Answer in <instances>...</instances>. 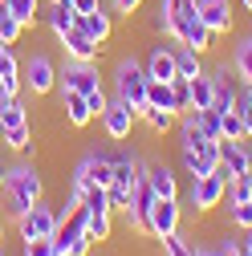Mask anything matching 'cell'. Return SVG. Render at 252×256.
Listing matches in <instances>:
<instances>
[{
	"label": "cell",
	"instance_id": "cell-8",
	"mask_svg": "<svg viewBox=\"0 0 252 256\" xmlns=\"http://www.w3.org/2000/svg\"><path fill=\"white\" fill-rule=\"evenodd\" d=\"M57 90H74V94H94L102 90V78H98V66L94 61H70L57 70Z\"/></svg>",
	"mask_w": 252,
	"mask_h": 256
},
{
	"label": "cell",
	"instance_id": "cell-49",
	"mask_svg": "<svg viewBox=\"0 0 252 256\" xmlns=\"http://www.w3.org/2000/svg\"><path fill=\"white\" fill-rule=\"evenodd\" d=\"M244 256H252V252H248V248H244Z\"/></svg>",
	"mask_w": 252,
	"mask_h": 256
},
{
	"label": "cell",
	"instance_id": "cell-15",
	"mask_svg": "<svg viewBox=\"0 0 252 256\" xmlns=\"http://www.w3.org/2000/svg\"><path fill=\"white\" fill-rule=\"evenodd\" d=\"M20 61H16V49L12 45H0V94L4 98H20Z\"/></svg>",
	"mask_w": 252,
	"mask_h": 256
},
{
	"label": "cell",
	"instance_id": "cell-21",
	"mask_svg": "<svg viewBox=\"0 0 252 256\" xmlns=\"http://www.w3.org/2000/svg\"><path fill=\"white\" fill-rule=\"evenodd\" d=\"M187 82H192V106H196V110H208V106L216 102V86H212V74L204 70V74L187 78Z\"/></svg>",
	"mask_w": 252,
	"mask_h": 256
},
{
	"label": "cell",
	"instance_id": "cell-5",
	"mask_svg": "<svg viewBox=\"0 0 252 256\" xmlns=\"http://www.w3.org/2000/svg\"><path fill=\"white\" fill-rule=\"evenodd\" d=\"M20 82H24V90L33 94V98L53 94V90H57V66H53V57H49V53H33V57L20 66Z\"/></svg>",
	"mask_w": 252,
	"mask_h": 256
},
{
	"label": "cell",
	"instance_id": "cell-32",
	"mask_svg": "<svg viewBox=\"0 0 252 256\" xmlns=\"http://www.w3.org/2000/svg\"><path fill=\"white\" fill-rule=\"evenodd\" d=\"M171 86H175V114H192V110H196V106H192V82H187V78H175Z\"/></svg>",
	"mask_w": 252,
	"mask_h": 256
},
{
	"label": "cell",
	"instance_id": "cell-12",
	"mask_svg": "<svg viewBox=\"0 0 252 256\" xmlns=\"http://www.w3.org/2000/svg\"><path fill=\"white\" fill-rule=\"evenodd\" d=\"M196 8H200V16H204V24L212 28V37H228V33H232L236 16H232V4H228V0H196Z\"/></svg>",
	"mask_w": 252,
	"mask_h": 256
},
{
	"label": "cell",
	"instance_id": "cell-7",
	"mask_svg": "<svg viewBox=\"0 0 252 256\" xmlns=\"http://www.w3.org/2000/svg\"><path fill=\"white\" fill-rule=\"evenodd\" d=\"M57 220H61V216H57L45 200H37L33 208H28L24 216H16L12 224H16V236H20V240H41V236H53V232H57Z\"/></svg>",
	"mask_w": 252,
	"mask_h": 256
},
{
	"label": "cell",
	"instance_id": "cell-17",
	"mask_svg": "<svg viewBox=\"0 0 252 256\" xmlns=\"http://www.w3.org/2000/svg\"><path fill=\"white\" fill-rule=\"evenodd\" d=\"M57 45H61V53H66L70 61H98V53H102V45H94L78 24H74V28H70V33L61 37Z\"/></svg>",
	"mask_w": 252,
	"mask_h": 256
},
{
	"label": "cell",
	"instance_id": "cell-18",
	"mask_svg": "<svg viewBox=\"0 0 252 256\" xmlns=\"http://www.w3.org/2000/svg\"><path fill=\"white\" fill-rule=\"evenodd\" d=\"M142 175H146L150 191L159 200H179V179H175V171L167 163H150V167H142Z\"/></svg>",
	"mask_w": 252,
	"mask_h": 256
},
{
	"label": "cell",
	"instance_id": "cell-24",
	"mask_svg": "<svg viewBox=\"0 0 252 256\" xmlns=\"http://www.w3.org/2000/svg\"><path fill=\"white\" fill-rule=\"evenodd\" d=\"M4 12H12L24 28H33L41 16V0H4Z\"/></svg>",
	"mask_w": 252,
	"mask_h": 256
},
{
	"label": "cell",
	"instance_id": "cell-48",
	"mask_svg": "<svg viewBox=\"0 0 252 256\" xmlns=\"http://www.w3.org/2000/svg\"><path fill=\"white\" fill-rule=\"evenodd\" d=\"M0 256H8V252H4V248H0Z\"/></svg>",
	"mask_w": 252,
	"mask_h": 256
},
{
	"label": "cell",
	"instance_id": "cell-11",
	"mask_svg": "<svg viewBox=\"0 0 252 256\" xmlns=\"http://www.w3.org/2000/svg\"><path fill=\"white\" fill-rule=\"evenodd\" d=\"M252 158H248V142H232V138H220V175H224L228 183L248 175Z\"/></svg>",
	"mask_w": 252,
	"mask_h": 256
},
{
	"label": "cell",
	"instance_id": "cell-34",
	"mask_svg": "<svg viewBox=\"0 0 252 256\" xmlns=\"http://www.w3.org/2000/svg\"><path fill=\"white\" fill-rule=\"evenodd\" d=\"M82 208H90V212H110V196H106V187H90L86 196H82Z\"/></svg>",
	"mask_w": 252,
	"mask_h": 256
},
{
	"label": "cell",
	"instance_id": "cell-16",
	"mask_svg": "<svg viewBox=\"0 0 252 256\" xmlns=\"http://www.w3.org/2000/svg\"><path fill=\"white\" fill-rule=\"evenodd\" d=\"M61 94V114H66V122L74 126V130H86V126L94 122V110L86 102V94H74V90H57Z\"/></svg>",
	"mask_w": 252,
	"mask_h": 256
},
{
	"label": "cell",
	"instance_id": "cell-29",
	"mask_svg": "<svg viewBox=\"0 0 252 256\" xmlns=\"http://www.w3.org/2000/svg\"><path fill=\"white\" fill-rule=\"evenodd\" d=\"M4 146L12 154H24L28 146H33V122L28 126H12V130H4Z\"/></svg>",
	"mask_w": 252,
	"mask_h": 256
},
{
	"label": "cell",
	"instance_id": "cell-31",
	"mask_svg": "<svg viewBox=\"0 0 252 256\" xmlns=\"http://www.w3.org/2000/svg\"><path fill=\"white\" fill-rule=\"evenodd\" d=\"M196 126H200L208 138H216V142L224 138V130H220V110H212V106L208 110H196Z\"/></svg>",
	"mask_w": 252,
	"mask_h": 256
},
{
	"label": "cell",
	"instance_id": "cell-39",
	"mask_svg": "<svg viewBox=\"0 0 252 256\" xmlns=\"http://www.w3.org/2000/svg\"><path fill=\"white\" fill-rule=\"evenodd\" d=\"M86 102H90V110H94V118H98V114L106 110V102H110V94H106V90H94V94H86Z\"/></svg>",
	"mask_w": 252,
	"mask_h": 256
},
{
	"label": "cell",
	"instance_id": "cell-14",
	"mask_svg": "<svg viewBox=\"0 0 252 256\" xmlns=\"http://www.w3.org/2000/svg\"><path fill=\"white\" fill-rule=\"evenodd\" d=\"M142 70H146V78H150V82H175V78H179V66H175V45H154Z\"/></svg>",
	"mask_w": 252,
	"mask_h": 256
},
{
	"label": "cell",
	"instance_id": "cell-37",
	"mask_svg": "<svg viewBox=\"0 0 252 256\" xmlns=\"http://www.w3.org/2000/svg\"><path fill=\"white\" fill-rule=\"evenodd\" d=\"M163 252H167V256H196L192 244H187L179 232H175V236H163Z\"/></svg>",
	"mask_w": 252,
	"mask_h": 256
},
{
	"label": "cell",
	"instance_id": "cell-50",
	"mask_svg": "<svg viewBox=\"0 0 252 256\" xmlns=\"http://www.w3.org/2000/svg\"><path fill=\"white\" fill-rule=\"evenodd\" d=\"M0 8H4V0H0Z\"/></svg>",
	"mask_w": 252,
	"mask_h": 256
},
{
	"label": "cell",
	"instance_id": "cell-1",
	"mask_svg": "<svg viewBox=\"0 0 252 256\" xmlns=\"http://www.w3.org/2000/svg\"><path fill=\"white\" fill-rule=\"evenodd\" d=\"M154 24L163 28L167 37H175L179 45L196 49V53H208L212 49V28L204 24L196 0H159V16H154Z\"/></svg>",
	"mask_w": 252,
	"mask_h": 256
},
{
	"label": "cell",
	"instance_id": "cell-51",
	"mask_svg": "<svg viewBox=\"0 0 252 256\" xmlns=\"http://www.w3.org/2000/svg\"><path fill=\"white\" fill-rule=\"evenodd\" d=\"M0 12H4V8H0Z\"/></svg>",
	"mask_w": 252,
	"mask_h": 256
},
{
	"label": "cell",
	"instance_id": "cell-27",
	"mask_svg": "<svg viewBox=\"0 0 252 256\" xmlns=\"http://www.w3.org/2000/svg\"><path fill=\"white\" fill-rule=\"evenodd\" d=\"M146 106L175 110V86H171V82H150V86H146Z\"/></svg>",
	"mask_w": 252,
	"mask_h": 256
},
{
	"label": "cell",
	"instance_id": "cell-9",
	"mask_svg": "<svg viewBox=\"0 0 252 256\" xmlns=\"http://www.w3.org/2000/svg\"><path fill=\"white\" fill-rule=\"evenodd\" d=\"M98 122H102V130H106V138H110V142H130L138 114H134L130 106H126V102L110 98V102H106V110L98 114Z\"/></svg>",
	"mask_w": 252,
	"mask_h": 256
},
{
	"label": "cell",
	"instance_id": "cell-44",
	"mask_svg": "<svg viewBox=\"0 0 252 256\" xmlns=\"http://www.w3.org/2000/svg\"><path fill=\"white\" fill-rule=\"evenodd\" d=\"M0 248H4V220H0Z\"/></svg>",
	"mask_w": 252,
	"mask_h": 256
},
{
	"label": "cell",
	"instance_id": "cell-10",
	"mask_svg": "<svg viewBox=\"0 0 252 256\" xmlns=\"http://www.w3.org/2000/svg\"><path fill=\"white\" fill-rule=\"evenodd\" d=\"M179 220H183L179 200H154V204L146 208V236H154V240L175 236V232H179Z\"/></svg>",
	"mask_w": 252,
	"mask_h": 256
},
{
	"label": "cell",
	"instance_id": "cell-26",
	"mask_svg": "<svg viewBox=\"0 0 252 256\" xmlns=\"http://www.w3.org/2000/svg\"><path fill=\"white\" fill-rule=\"evenodd\" d=\"M175 66H179V78H196V74H204V53L179 45L175 49Z\"/></svg>",
	"mask_w": 252,
	"mask_h": 256
},
{
	"label": "cell",
	"instance_id": "cell-25",
	"mask_svg": "<svg viewBox=\"0 0 252 256\" xmlns=\"http://www.w3.org/2000/svg\"><path fill=\"white\" fill-rule=\"evenodd\" d=\"M220 130H224V138H232V142H248V126H244L240 110H224L220 114Z\"/></svg>",
	"mask_w": 252,
	"mask_h": 256
},
{
	"label": "cell",
	"instance_id": "cell-33",
	"mask_svg": "<svg viewBox=\"0 0 252 256\" xmlns=\"http://www.w3.org/2000/svg\"><path fill=\"white\" fill-rule=\"evenodd\" d=\"M228 220L236 224L240 232L252 228V200H240V204H228Z\"/></svg>",
	"mask_w": 252,
	"mask_h": 256
},
{
	"label": "cell",
	"instance_id": "cell-3",
	"mask_svg": "<svg viewBox=\"0 0 252 256\" xmlns=\"http://www.w3.org/2000/svg\"><path fill=\"white\" fill-rule=\"evenodd\" d=\"M114 98L118 102H126L138 118H142V110H146V86H150V78H146V70L138 66L134 57H122L118 66H114Z\"/></svg>",
	"mask_w": 252,
	"mask_h": 256
},
{
	"label": "cell",
	"instance_id": "cell-19",
	"mask_svg": "<svg viewBox=\"0 0 252 256\" xmlns=\"http://www.w3.org/2000/svg\"><path fill=\"white\" fill-rule=\"evenodd\" d=\"M78 28L94 41V45H106L110 41V33H114V20H110V12L106 8H94V12H86V16H78Z\"/></svg>",
	"mask_w": 252,
	"mask_h": 256
},
{
	"label": "cell",
	"instance_id": "cell-22",
	"mask_svg": "<svg viewBox=\"0 0 252 256\" xmlns=\"http://www.w3.org/2000/svg\"><path fill=\"white\" fill-rule=\"evenodd\" d=\"M74 24H78V12H74L70 4H49V33H53L57 41L66 37Z\"/></svg>",
	"mask_w": 252,
	"mask_h": 256
},
{
	"label": "cell",
	"instance_id": "cell-6",
	"mask_svg": "<svg viewBox=\"0 0 252 256\" xmlns=\"http://www.w3.org/2000/svg\"><path fill=\"white\" fill-rule=\"evenodd\" d=\"M224 200H228V179L220 175V171L192 179V191H187V204H192L196 212H216V208L224 204Z\"/></svg>",
	"mask_w": 252,
	"mask_h": 256
},
{
	"label": "cell",
	"instance_id": "cell-43",
	"mask_svg": "<svg viewBox=\"0 0 252 256\" xmlns=\"http://www.w3.org/2000/svg\"><path fill=\"white\" fill-rule=\"evenodd\" d=\"M4 171H8V163H4V158H0V191H4Z\"/></svg>",
	"mask_w": 252,
	"mask_h": 256
},
{
	"label": "cell",
	"instance_id": "cell-36",
	"mask_svg": "<svg viewBox=\"0 0 252 256\" xmlns=\"http://www.w3.org/2000/svg\"><path fill=\"white\" fill-rule=\"evenodd\" d=\"M20 256H57L53 252V236H41V240H24V252Z\"/></svg>",
	"mask_w": 252,
	"mask_h": 256
},
{
	"label": "cell",
	"instance_id": "cell-46",
	"mask_svg": "<svg viewBox=\"0 0 252 256\" xmlns=\"http://www.w3.org/2000/svg\"><path fill=\"white\" fill-rule=\"evenodd\" d=\"M0 142H4V122H0Z\"/></svg>",
	"mask_w": 252,
	"mask_h": 256
},
{
	"label": "cell",
	"instance_id": "cell-40",
	"mask_svg": "<svg viewBox=\"0 0 252 256\" xmlns=\"http://www.w3.org/2000/svg\"><path fill=\"white\" fill-rule=\"evenodd\" d=\"M110 8L122 12V16H134V12L142 8V0H110Z\"/></svg>",
	"mask_w": 252,
	"mask_h": 256
},
{
	"label": "cell",
	"instance_id": "cell-13",
	"mask_svg": "<svg viewBox=\"0 0 252 256\" xmlns=\"http://www.w3.org/2000/svg\"><path fill=\"white\" fill-rule=\"evenodd\" d=\"M212 74V86H216V102H212V110H236V94H240V86L232 82L236 78V70H228V66H216V70H208Z\"/></svg>",
	"mask_w": 252,
	"mask_h": 256
},
{
	"label": "cell",
	"instance_id": "cell-47",
	"mask_svg": "<svg viewBox=\"0 0 252 256\" xmlns=\"http://www.w3.org/2000/svg\"><path fill=\"white\" fill-rule=\"evenodd\" d=\"M248 158H252V146H248ZM248 175H252V167H248Z\"/></svg>",
	"mask_w": 252,
	"mask_h": 256
},
{
	"label": "cell",
	"instance_id": "cell-4",
	"mask_svg": "<svg viewBox=\"0 0 252 256\" xmlns=\"http://www.w3.org/2000/svg\"><path fill=\"white\" fill-rule=\"evenodd\" d=\"M114 179V154H98L90 150L82 163L74 167V179H70V204H82V196L90 187H110Z\"/></svg>",
	"mask_w": 252,
	"mask_h": 256
},
{
	"label": "cell",
	"instance_id": "cell-38",
	"mask_svg": "<svg viewBox=\"0 0 252 256\" xmlns=\"http://www.w3.org/2000/svg\"><path fill=\"white\" fill-rule=\"evenodd\" d=\"M90 252H94V236H90V232H82V236H74V240H70V252H66V256H90Z\"/></svg>",
	"mask_w": 252,
	"mask_h": 256
},
{
	"label": "cell",
	"instance_id": "cell-42",
	"mask_svg": "<svg viewBox=\"0 0 252 256\" xmlns=\"http://www.w3.org/2000/svg\"><path fill=\"white\" fill-rule=\"evenodd\" d=\"M244 126H248V142H252V110H244Z\"/></svg>",
	"mask_w": 252,
	"mask_h": 256
},
{
	"label": "cell",
	"instance_id": "cell-2",
	"mask_svg": "<svg viewBox=\"0 0 252 256\" xmlns=\"http://www.w3.org/2000/svg\"><path fill=\"white\" fill-rule=\"evenodd\" d=\"M4 204H8V220L24 216L37 200H45V183H41V171L33 163H8L4 171Z\"/></svg>",
	"mask_w": 252,
	"mask_h": 256
},
{
	"label": "cell",
	"instance_id": "cell-45",
	"mask_svg": "<svg viewBox=\"0 0 252 256\" xmlns=\"http://www.w3.org/2000/svg\"><path fill=\"white\" fill-rule=\"evenodd\" d=\"M240 4H244V12H252V0H240Z\"/></svg>",
	"mask_w": 252,
	"mask_h": 256
},
{
	"label": "cell",
	"instance_id": "cell-23",
	"mask_svg": "<svg viewBox=\"0 0 252 256\" xmlns=\"http://www.w3.org/2000/svg\"><path fill=\"white\" fill-rule=\"evenodd\" d=\"M86 212H90V208H86ZM86 232L94 236V244H106V240L114 236V212H90Z\"/></svg>",
	"mask_w": 252,
	"mask_h": 256
},
{
	"label": "cell",
	"instance_id": "cell-28",
	"mask_svg": "<svg viewBox=\"0 0 252 256\" xmlns=\"http://www.w3.org/2000/svg\"><path fill=\"white\" fill-rule=\"evenodd\" d=\"M232 70H236L240 82H252V37H244V41L236 45V53H232Z\"/></svg>",
	"mask_w": 252,
	"mask_h": 256
},
{
	"label": "cell",
	"instance_id": "cell-35",
	"mask_svg": "<svg viewBox=\"0 0 252 256\" xmlns=\"http://www.w3.org/2000/svg\"><path fill=\"white\" fill-rule=\"evenodd\" d=\"M240 200H252V175H240L228 183V204H240Z\"/></svg>",
	"mask_w": 252,
	"mask_h": 256
},
{
	"label": "cell",
	"instance_id": "cell-30",
	"mask_svg": "<svg viewBox=\"0 0 252 256\" xmlns=\"http://www.w3.org/2000/svg\"><path fill=\"white\" fill-rule=\"evenodd\" d=\"M24 33H28V28H24L12 12H0V45H16Z\"/></svg>",
	"mask_w": 252,
	"mask_h": 256
},
{
	"label": "cell",
	"instance_id": "cell-20",
	"mask_svg": "<svg viewBox=\"0 0 252 256\" xmlns=\"http://www.w3.org/2000/svg\"><path fill=\"white\" fill-rule=\"evenodd\" d=\"M142 122L150 126V134H171L179 126V114L175 110H159V106H146L142 110Z\"/></svg>",
	"mask_w": 252,
	"mask_h": 256
},
{
	"label": "cell",
	"instance_id": "cell-41",
	"mask_svg": "<svg viewBox=\"0 0 252 256\" xmlns=\"http://www.w3.org/2000/svg\"><path fill=\"white\" fill-rule=\"evenodd\" d=\"M70 8H74L78 16H86V12H94V8H102V0H70Z\"/></svg>",
	"mask_w": 252,
	"mask_h": 256
}]
</instances>
